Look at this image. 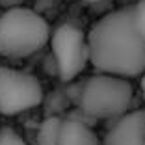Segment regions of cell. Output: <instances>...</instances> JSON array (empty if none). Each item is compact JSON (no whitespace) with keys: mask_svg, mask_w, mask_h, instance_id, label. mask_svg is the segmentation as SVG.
<instances>
[{"mask_svg":"<svg viewBox=\"0 0 145 145\" xmlns=\"http://www.w3.org/2000/svg\"><path fill=\"white\" fill-rule=\"evenodd\" d=\"M86 41L89 61L101 74L134 78L145 72V41L136 30L132 6L99 19Z\"/></svg>","mask_w":145,"mask_h":145,"instance_id":"6da1fadb","label":"cell"},{"mask_svg":"<svg viewBox=\"0 0 145 145\" xmlns=\"http://www.w3.org/2000/svg\"><path fill=\"white\" fill-rule=\"evenodd\" d=\"M50 39V26L43 15L28 8H11L0 15V56L26 58Z\"/></svg>","mask_w":145,"mask_h":145,"instance_id":"7a4b0ae2","label":"cell"},{"mask_svg":"<svg viewBox=\"0 0 145 145\" xmlns=\"http://www.w3.org/2000/svg\"><path fill=\"white\" fill-rule=\"evenodd\" d=\"M134 101V88L127 78L112 74H95L86 80L78 95L84 115L91 119H112L128 112Z\"/></svg>","mask_w":145,"mask_h":145,"instance_id":"3957f363","label":"cell"},{"mask_svg":"<svg viewBox=\"0 0 145 145\" xmlns=\"http://www.w3.org/2000/svg\"><path fill=\"white\" fill-rule=\"evenodd\" d=\"M43 103V86L34 74L0 67V114L17 115Z\"/></svg>","mask_w":145,"mask_h":145,"instance_id":"277c9868","label":"cell"},{"mask_svg":"<svg viewBox=\"0 0 145 145\" xmlns=\"http://www.w3.org/2000/svg\"><path fill=\"white\" fill-rule=\"evenodd\" d=\"M52 56L56 63V72L63 82H71L86 69L89 61L86 34L72 24H63L50 34Z\"/></svg>","mask_w":145,"mask_h":145,"instance_id":"5b68a950","label":"cell"},{"mask_svg":"<svg viewBox=\"0 0 145 145\" xmlns=\"http://www.w3.org/2000/svg\"><path fill=\"white\" fill-rule=\"evenodd\" d=\"M145 143V110L127 112L117 117L104 136V145H143Z\"/></svg>","mask_w":145,"mask_h":145,"instance_id":"8992f818","label":"cell"},{"mask_svg":"<svg viewBox=\"0 0 145 145\" xmlns=\"http://www.w3.org/2000/svg\"><path fill=\"white\" fill-rule=\"evenodd\" d=\"M58 145H99V140L88 123L76 117H69L61 121Z\"/></svg>","mask_w":145,"mask_h":145,"instance_id":"52a82bcc","label":"cell"},{"mask_svg":"<svg viewBox=\"0 0 145 145\" xmlns=\"http://www.w3.org/2000/svg\"><path fill=\"white\" fill-rule=\"evenodd\" d=\"M61 121L63 119L56 117V115H50L47 119H43V123L39 125V128H37V136H35L37 145H58L60 130H61Z\"/></svg>","mask_w":145,"mask_h":145,"instance_id":"ba28073f","label":"cell"},{"mask_svg":"<svg viewBox=\"0 0 145 145\" xmlns=\"http://www.w3.org/2000/svg\"><path fill=\"white\" fill-rule=\"evenodd\" d=\"M132 15H134V24H136L138 34L145 41V0H140L136 6H132Z\"/></svg>","mask_w":145,"mask_h":145,"instance_id":"9c48e42d","label":"cell"},{"mask_svg":"<svg viewBox=\"0 0 145 145\" xmlns=\"http://www.w3.org/2000/svg\"><path fill=\"white\" fill-rule=\"evenodd\" d=\"M0 145H26V141L13 128L2 127L0 128Z\"/></svg>","mask_w":145,"mask_h":145,"instance_id":"30bf717a","label":"cell"},{"mask_svg":"<svg viewBox=\"0 0 145 145\" xmlns=\"http://www.w3.org/2000/svg\"><path fill=\"white\" fill-rule=\"evenodd\" d=\"M24 0H0V6L6 9H11V8H19Z\"/></svg>","mask_w":145,"mask_h":145,"instance_id":"8fae6325","label":"cell"},{"mask_svg":"<svg viewBox=\"0 0 145 145\" xmlns=\"http://www.w3.org/2000/svg\"><path fill=\"white\" fill-rule=\"evenodd\" d=\"M141 93H143V99H145V72L141 76Z\"/></svg>","mask_w":145,"mask_h":145,"instance_id":"7c38bea8","label":"cell"},{"mask_svg":"<svg viewBox=\"0 0 145 145\" xmlns=\"http://www.w3.org/2000/svg\"><path fill=\"white\" fill-rule=\"evenodd\" d=\"M88 4H95V2H101V0H86Z\"/></svg>","mask_w":145,"mask_h":145,"instance_id":"4fadbf2b","label":"cell"},{"mask_svg":"<svg viewBox=\"0 0 145 145\" xmlns=\"http://www.w3.org/2000/svg\"><path fill=\"white\" fill-rule=\"evenodd\" d=\"M143 145H145V143H143Z\"/></svg>","mask_w":145,"mask_h":145,"instance_id":"5bb4252c","label":"cell"}]
</instances>
